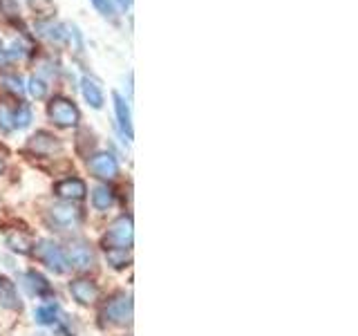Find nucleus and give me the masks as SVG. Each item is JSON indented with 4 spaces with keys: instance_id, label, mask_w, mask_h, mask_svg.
I'll use <instances>...</instances> for the list:
<instances>
[{
    "instance_id": "nucleus-1",
    "label": "nucleus",
    "mask_w": 358,
    "mask_h": 336,
    "mask_svg": "<svg viewBox=\"0 0 358 336\" xmlns=\"http://www.w3.org/2000/svg\"><path fill=\"white\" fill-rule=\"evenodd\" d=\"M48 222L56 231H74L81 227L83 213H81V209H76L72 202H61V204H54L50 209Z\"/></svg>"
},
{
    "instance_id": "nucleus-2",
    "label": "nucleus",
    "mask_w": 358,
    "mask_h": 336,
    "mask_svg": "<svg viewBox=\"0 0 358 336\" xmlns=\"http://www.w3.org/2000/svg\"><path fill=\"white\" fill-rule=\"evenodd\" d=\"M36 258L54 274H65L70 269V265L65 260V251L50 238H43L36 242Z\"/></svg>"
},
{
    "instance_id": "nucleus-3",
    "label": "nucleus",
    "mask_w": 358,
    "mask_h": 336,
    "mask_svg": "<svg viewBox=\"0 0 358 336\" xmlns=\"http://www.w3.org/2000/svg\"><path fill=\"white\" fill-rule=\"evenodd\" d=\"M134 238V229H132V218L130 216H121L110 224V229L106 233V249H130Z\"/></svg>"
},
{
    "instance_id": "nucleus-4",
    "label": "nucleus",
    "mask_w": 358,
    "mask_h": 336,
    "mask_svg": "<svg viewBox=\"0 0 358 336\" xmlns=\"http://www.w3.org/2000/svg\"><path fill=\"white\" fill-rule=\"evenodd\" d=\"M48 115L56 126H61V128H74L76 123L81 121V115H78V108L74 106V101L65 97H54L50 101Z\"/></svg>"
},
{
    "instance_id": "nucleus-5",
    "label": "nucleus",
    "mask_w": 358,
    "mask_h": 336,
    "mask_svg": "<svg viewBox=\"0 0 358 336\" xmlns=\"http://www.w3.org/2000/svg\"><path fill=\"white\" fill-rule=\"evenodd\" d=\"M65 260L70 265V269H76V272H90L96 265V255L90 249V244L83 240H74L70 242L65 251Z\"/></svg>"
},
{
    "instance_id": "nucleus-6",
    "label": "nucleus",
    "mask_w": 358,
    "mask_h": 336,
    "mask_svg": "<svg viewBox=\"0 0 358 336\" xmlns=\"http://www.w3.org/2000/svg\"><path fill=\"white\" fill-rule=\"evenodd\" d=\"M103 316H106L108 323L119 325V328H123V325H130L132 323V298L126 296V294H117L106 305Z\"/></svg>"
},
{
    "instance_id": "nucleus-7",
    "label": "nucleus",
    "mask_w": 358,
    "mask_h": 336,
    "mask_svg": "<svg viewBox=\"0 0 358 336\" xmlns=\"http://www.w3.org/2000/svg\"><path fill=\"white\" fill-rule=\"evenodd\" d=\"M87 168L99 179H115L119 175V162L112 153H94L87 160Z\"/></svg>"
},
{
    "instance_id": "nucleus-8",
    "label": "nucleus",
    "mask_w": 358,
    "mask_h": 336,
    "mask_svg": "<svg viewBox=\"0 0 358 336\" xmlns=\"http://www.w3.org/2000/svg\"><path fill=\"white\" fill-rule=\"evenodd\" d=\"M70 294L72 298L78 302V305H94V302L99 300V287L96 283H92V280L87 278H78V280H72L70 283Z\"/></svg>"
},
{
    "instance_id": "nucleus-9",
    "label": "nucleus",
    "mask_w": 358,
    "mask_h": 336,
    "mask_svg": "<svg viewBox=\"0 0 358 336\" xmlns=\"http://www.w3.org/2000/svg\"><path fill=\"white\" fill-rule=\"evenodd\" d=\"M20 285L25 287V291L29 296H36V298H45L52 294V285L48 283V278H43L36 272H25L20 276Z\"/></svg>"
},
{
    "instance_id": "nucleus-10",
    "label": "nucleus",
    "mask_w": 358,
    "mask_h": 336,
    "mask_svg": "<svg viewBox=\"0 0 358 336\" xmlns=\"http://www.w3.org/2000/svg\"><path fill=\"white\" fill-rule=\"evenodd\" d=\"M56 195H61L63 200L67 202H72V200H83L85 193H87V186L83 179H78V177H67L63 179V182L56 184Z\"/></svg>"
},
{
    "instance_id": "nucleus-11",
    "label": "nucleus",
    "mask_w": 358,
    "mask_h": 336,
    "mask_svg": "<svg viewBox=\"0 0 358 336\" xmlns=\"http://www.w3.org/2000/svg\"><path fill=\"white\" fill-rule=\"evenodd\" d=\"M27 146H29V150H34L36 155H52L54 150H61L59 137H54L50 132H36Z\"/></svg>"
},
{
    "instance_id": "nucleus-12",
    "label": "nucleus",
    "mask_w": 358,
    "mask_h": 336,
    "mask_svg": "<svg viewBox=\"0 0 358 336\" xmlns=\"http://www.w3.org/2000/svg\"><path fill=\"white\" fill-rule=\"evenodd\" d=\"M112 101H115V112H117V119H119V126L123 130L128 139H132V115H130V106L128 101L123 99L119 92H112Z\"/></svg>"
},
{
    "instance_id": "nucleus-13",
    "label": "nucleus",
    "mask_w": 358,
    "mask_h": 336,
    "mask_svg": "<svg viewBox=\"0 0 358 336\" xmlns=\"http://www.w3.org/2000/svg\"><path fill=\"white\" fill-rule=\"evenodd\" d=\"M81 92H83V99H85L87 104L92 106L94 110H101V108H103V90H101V85L94 81V78L83 76V81H81Z\"/></svg>"
},
{
    "instance_id": "nucleus-14",
    "label": "nucleus",
    "mask_w": 358,
    "mask_h": 336,
    "mask_svg": "<svg viewBox=\"0 0 358 336\" xmlns=\"http://www.w3.org/2000/svg\"><path fill=\"white\" fill-rule=\"evenodd\" d=\"M61 307L59 302H43L36 309H34V321L38 325H56L61 318Z\"/></svg>"
},
{
    "instance_id": "nucleus-15",
    "label": "nucleus",
    "mask_w": 358,
    "mask_h": 336,
    "mask_svg": "<svg viewBox=\"0 0 358 336\" xmlns=\"http://www.w3.org/2000/svg\"><path fill=\"white\" fill-rule=\"evenodd\" d=\"M0 302H3L7 309H20V298H18L16 285L3 276H0Z\"/></svg>"
},
{
    "instance_id": "nucleus-16",
    "label": "nucleus",
    "mask_w": 358,
    "mask_h": 336,
    "mask_svg": "<svg viewBox=\"0 0 358 336\" xmlns=\"http://www.w3.org/2000/svg\"><path fill=\"white\" fill-rule=\"evenodd\" d=\"M92 206L96 211H108L115 206V193L108 186H96L92 188Z\"/></svg>"
},
{
    "instance_id": "nucleus-17",
    "label": "nucleus",
    "mask_w": 358,
    "mask_h": 336,
    "mask_svg": "<svg viewBox=\"0 0 358 336\" xmlns=\"http://www.w3.org/2000/svg\"><path fill=\"white\" fill-rule=\"evenodd\" d=\"M5 244L9 246L11 251H16V253H29L31 251V240L27 238L25 233H20V231L9 233L7 238H5Z\"/></svg>"
},
{
    "instance_id": "nucleus-18",
    "label": "nucleus",
    "mask_w": 358,
    "mask_h": 336,
    "mask_svg": "<svg viewBox=\"0 0 358 336\" xmlns=\"http://www.w3.org/2000/svg\"><path fill=\"white\" fill-rule=\"evenodd\" d=\"M29 123H31V108L27 104H20L14 110V128L22 130V128H27Z\"/></svg>"
},
{
    "instance_id": "nucleus-19",
    "label": "nucleus",
    "mask_w": 358,
    "mask_h": 336,
    "mask_svg": "<svg viewBox=\"0 0 358 336\" xmlns=\"http://www.w3.org/2000/svg\"><path fill=\"white\" fill-rule=\"evenodd\" d=\"M108 251V262L115 267V269H123V267H128L130 262V249H106Z\"/></svg>"
},
{
    "instance_id": "nucleus-20",
    "label": "nucleus",
    "mask_w": 358,
    "mask_h": 336,
    "mask_svg": "<svg viewBox=\"0 0 358 336\" xmlns=\"http://www.w3.org/2000/svg\"><path fill=\"white\" fill-rule=\"evenodd\" d=\"M27 90H29V94H31L34 99H38V101H41V99H45V97H48V92H50L48 83H45L41 76H31V78H29Z\"/></svg>"
},
{
    "instance_id": "nucleus-21",
    "label": "nucleus",
    "mask_w": 358,
    "mask_h": 336,
    "mask_svg": "<svg viewBox=\"0 0 358 336\" xmlns=\"http://www.w3.org/2000/svg\"><path fill=\"white\" fill-rule=\"evenodd\" d=\"M0 128L5 132L14 130V108H9L7 104H0Z\"/></svg>"
},
{
    "instance_id": "nucleus-22",
    "label": "nucleus",
    "mask_w": 358,
    "mask_h": 336,
    "mask_svg": "<svg viewBox=\"0 0 358 336\" xmlns=\"http://www.w3.org/2000/svg\"><path fill=\"white\" fill-rule=\"evenodd\" d=\"M92 5L96 7L99 14L115 16V0H92Z\"/></svg>"
},
{
    "instance_id": "nucleus-23",
    "label": "nucleus",
    "mask_w": 358,
    "mask_h": 336,
    "mask_svg": "<svg viewBox=\"0 0 358 336\" xmlns=\"http://www.w3.org/2000/svg\"><path fill=\"white\" fill-rule=\"evenodd\" d=\"M0 11H3L5 18L18 16V3L16 0H0Z\"/></svg>"
},
{
    "instance_id": "nucleus-24",
    "label": "nucleus",
    "mask_w": 358,
    "mask_h": 336,
    "mask_svg": "<svg viewBox=\"0 0 358 336\" xmlns=\"http://www.w3.org/2000/svg\"><path fill=\"white\" fill-rule=\"evenodd\" d=\"M3 83L7 85V90H11V92L22 94V81H20L18 76H14V74H7V76H3Z\"/></svg>"
},
{
    "instance_id": "nucleus-25",
    "label": "nucleus",
    "mask_w": 358,
    "mask_h": 336,
    "mask_svg": "<svg viewBox=\"0 0 358 336\" xmlns=\"http://www.w3.org/2000/svg\"><path fill=\"white\" fill-rule=\"evenodd\" d=\"M9 61H11L9 52H7V50H0V65H7Z\"/></svg>"
},
{
    "instance_id": "nucleus-26",
    "label": "nucleus",
    "mask_w": 358,
    "mask_h": 336,
    "mask_svg": "<svg viewBox=\"0 0 358 336\" xmlns=\"http://www.w3.org/2000/svg\"><path fill=\"white\" fill-rule=\"evenodd\" d=\"M0 168H3V160H0Z\"/></svg>"
}]
</instances>
